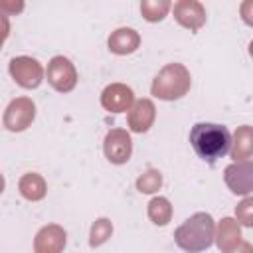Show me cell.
Listing matches in <instances>:
<instances>
[{"label": "cell", "instance_id": "6da1fadb", "mask_svg": "<svg viewBox=\"0 0 253 253\" xmlns=\"http://www.w3.org/2000/svg\"><path fill=\"white\" fill-rule=\"evenodd\" d=\"M233 136L227 126L217 123H196L190 128V144L194 152L208 164H215L231 150Z\"/></svg>", "mask_w": 253, "mask_h": 253}, {"label": "cell", "instance_id": "7a4b0ae2", "mask_svg": "<svg viewBox=\"0 0 253 253\" xmlns=\"http://www.w3.org/2000/svg\"><path fill=\"white\" fill-rule=\"evenodd\" d=\"M174 241L186 253H200L211 247L215 241V221L208 211L190 215L174 231Z\"/></svg>", "mask_w": 253, "mask_h": 253}, {"label": "cell", "instance_id": "3957f363", "mask_svg": "<svg viewBox=\"0 0 253 253\" xmlns=\"http://www.w3.org/2000/svg\"><path fill=\"white\" fill-rule=\"evenodd\" d=\"M192 87V75L182 63H166L152 79L150 93L162 101L182 99Z\"/></svg>", "mask_w": 253, "mask_h": 253}, {"label": "cell", "instance_id": "277c9868", "mask_svg": "<svg viewBox=\"0 0 253 253\" xmlns=\"http://www.w3.org/2000/svg\"><path fill=\"white\" fill-rule=\"evenodd\" d=\"M8 71L12 75V79L24 87V89H36L42 85L43 81V67L36 57L30 55H18L10 59Z\"/></svg>", "mask_w": 253, "mask_h": 253}, {"label": "cell", "instance_id": "5b68a950", "mask_svg": "<svg viewBox=\"0 0 253 253\" xmlns=\"http://www.w3.org/2000/svg\"><path fill=\"white\" fill-rule=\"evenodd\" d=\"M34 119H36V103L30 97H16L8 103L2 123L10 132H22L34 123Z\"/></svg>", "mask_w": 253, "mask_h": 253}, {"label": "cell", "instance_id": "8992f818", "mask_svg": "<svg viewBox=\"0 0 253 253\" xmlns=\"http://www.w3.org/2000/svg\"><path fill=\"white\" fill-rule=\"evenodd\" d=\"M45 77H47V83L59 93H69L77 85V69L71 63V59L63 55H55L49 59Z\"/></svg>", "mask_w": 253, "mask_h": 253}, {"label": "cell", "instance_id": "52a82bcc", "mask_svg": "<svg viewBox=\"0 0 253 253\" xmlns=\"http://www.w3.org/2000/svg\"><path fill=\"white\" fill-rule=\"evenodd\" d=\"M223 182L235 196H249L253 192V160L231 162L223 170Z\"/></svg>", "mask_w": 253, "mask_h": 253}, {"label": "cell", "instance_id": "ba28073f", "mask_svg": "<svg viewBox=\"0 0 253 253\" xmlns=\"http://www.w3.org/2000/svg\"><path fill=\"white\" fill-rule=\"evenodd\" d=\"M103 152L111 164H125L132 154V140L125 128H111L103 142Z\"/></svg>", "mask_w": 253, "mask_h": 253}, {"label": "cell", "instance_id": "9c48e42d", "mask_svg": "<svg viewBox=\"0 0 253 253\" xmlns=\"http://www.w3.org/2000/svg\"><path fill=\"white\" fill-rule=\"evenodd\" d=\"M172 12H174V20L190 32H198L208 18L204 4L198 0H178L172 6Z\"/></svg>", "mask_w": 253, "mask_h": 253}, {"label": "cell", "instance_id": "30bf717a", "mask_svg": "<svg viewBox=\"0 0 253 253\" xmlns=\"http://www.w3.org/2000/svg\"><path fill=\"white\" fill-rule=\"evenodd\" d=\"M101 105L109 113H125L134 105V93L125 83H111L101 93Z\"/></svg>", "mask_w": 253, "mask_h": 253}, {"label": "cell", "instance_id": "8fae6325", "mask_svg": "<svg viewBox=\"0 0 253 253\" xmlns=\"http://www.w3.org/2000/svg\"><path fill=\"white\" fill-rule=\"evenodd\" d=\"M67 243V233L57 223L43 225L34 237V253H61Z\"/></svg>", "mask_w": 253, "mask_h": 253}, {"label": "cell", "instance_id": "7c38bea8", "mask_svg": "<svg viewBox=\"0 0 253 253\" xmlns=\"http://www.w3.org/2000/svg\"><path fill=\"white\" fill-rule=\"evenodd\" d=\"M156 119V107L150 99H136L126 113V123L132 132H146Z\"/></svg>", "mask_w": 253, "mask_h": 253}, {"label": "cell", "instance_id": "4fadbf2b", "mask_svg": "<svg viewBox=\"0 0 253 253\" xmlns=\"http://www.w3.org/2000/svg\"><path fill=\"white\" fill-rule=\"evenodd\" d=\"M107 45H109L111 53H115V55H128L138 49L140 36L132 28H117L115 32H111Z\"/></svg>", "mask_w": 253, "mask_h": 253}, {"label": "cell", "instance_id": "5bb4252c", "mask_svg": "<svg viewBox=\"0 0 253 253\" xmlns=\"http://www.w3.org/2000/svg\"><path fill=\"white\" fill-rule=\"evenodd\" d=\"M241 239V225L237 219L233 217H223L217 225H215V245L219 247L221 253L233 249Z\"/></svg>", "mask_w": 253, "mask_h": 253}, {"label": "cell", "instance_id": "9a60e30c", "mask_svg": "<svg viewBox=\"0 0 253 253\" xmlns=\"http://www.w3.org/2000/svg\"><path fill=\"white\" fill-rule=\"evenodd\" d=\"M229 154H231L233 162H241V160H247L249 156H253V126L251 125L237 126V130L233 132Z\"/></svg>", "mask_w": 253, "mask_h": 253}, {"label": "cell", "instance_id": "2e32d148", "mask_svg": "<svg viewBox=\"0 0 253 253\" xmlns=\"http://www.w3.org/2000/svg\"><path fill=\"white\" fill-rule=\"evenodd\" d=\"M18 190H20V194H22L24 200H28V202H40L47 194V184H45V180L38 172H28V174H24L20 178Z\"/></svg>", "mask_w": 253, "mask_h": 253}, {"label": "cell", "instance_id": "e0dca14e", "mask_svg": "<svg viewBox=\"0 0 253 253\" xmlns=\"http://www.w3.org/2000/svg\"><path fill=\"white\" fill-rule=\"evenodd\" d=\"M148 219L154 223V225H168V221L172 219V204L162 198V196H156L148 202Z\"/></svg>", "mask_w": 253, "mask_h": 253}, {"label": "cell", "instance_id": "ac0fdd59", "mask_svg": "<svg viewBox=\"0 0 253 253\" xmlns=\"http://www.w3.org/2000/svg\"><path fill=\"white\" fill-rule=\"evenodd\" d=\"M170 10H172V4L168 0H142L140 2V14L146 22H160L166 18Z\"/></svg>", "mask_w": 253, "mask_h": 253}, {"label": "cell", "instance_id": "d6986e66", "mask_svg": "<svg viewBox=\"0 0 253 253\" xmlns=\"http://www.w3.org/2000/svg\"><path fill=\"white\" fill-rule=\"evenodd\" d=\"M111 235H113V223H111V219L99 217V219H95L93 225H91V231H89V245H91V247H99V245H103Z\"/></svg>", "mask_w": 253, "mask_h": 253}, {"label": "cell", "instance_id": "ffe728a7", "mask_svg": "<svg viewBox=\"0 0 253 253\" xmlns=\"http://www.w3.org/2000/svg\"><path fill=\"white\" fill-rule=\"evenodd\" d=\"M160 188H162V174H160V170L150 168V170H146L144 174H140L136 178V190L140 194H154Z\"/></svg>", "mask_w": 253, "mask_h": 253}, {"label": "cell", "instance_id": "44dd1931", "mask_svg": "<svg viewBox=\"0 0 253 253\" xmlns=\"http://www.w3.org/2000/svg\"><path fill=\"white\" fill-rule=\"evenodd\" d=\"M235 219L243 227H253V196L243 198L235 206Z\"/></svg>", "mask_w": 253, "mask_h": 253}, {"label": "cell", "instance_id": "7402d4cb", "mask_svg": "<svg viewBox=\"0 0 253 253\" xmlns=\"http://www.w3.org/2000/svg\"><path fill=\"white\" fill-rule=\"evenodd\" d=\"M239 14H241V20L253 28V0H243L239 6Z\"/></svg>", "mask_w": 253, "mask_h": 253}, {"label": "cell", "instance_id": "603a6c76", "mask_svg": "<svg viewBox=\"0 0 253 253\" xmlns=\"http://www.w3.org/2000/svg\"><path fill=\"white\" fill-rule=\"evenodd\" d=\"M225 253H253V245H251L249 241H239L233 249H229V251H225Z\"/></svg>", "mask_w": 253, "mask_h": 253}, {"label": "cell", "instance_id": "cb8c5ba5", "mask_svg": "<svg viewBox=\"0 0 253 253\" xmlns=\"http://www.w3.org/2000/svg\"><path fill=\"white\" fill-rule=\"evenodd\" d=\"M22 8H24L22 2H18V4H10V2H6V0L0 2V10H2V12H8V10H10V12H16V14H18Z\"/></svg>", "mask_w": 253, "mask_h": 253}, {"label": "cell", "instance_id": "d4e9b609", "mask_svg": "<svg viewBox=\"0 0 253 253\" xmlns=\"http://www.w3.org/2000/svg\"><path fill=\"white\" fill-rule=\"evenodd\" d=\"M249 55H251V57H253V40H251V42H249Z\"/></svg>", "mask_w": 253, "mask_h": 253}]
</instances>
